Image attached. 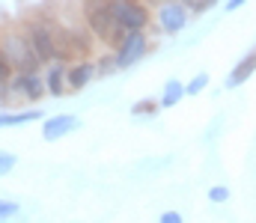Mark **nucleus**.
Here are the masks:
<instances>
[{"label": "nucleus", "mask_w": 256, "mask_h": 223, "mask_svg": "<svg viewBox=\"0 0 256 223\" xmlns=\"http://www.w3.org/2000/svg\"><path fill=\"white\" fill-rule=\"evenodd\" d=\"M80 18L98 42L116 45L122 39V30L116 27V15H114V0H80Z\"/></svg>", "instance_id": "f257e3e1"}, {"label": "nucleus", "mask_w": 256, "mask_h": 223, "mask_svg": "<svg viewBox=\"0 0 256 223\" xmlns=\"http://www.w3.org/2000/svg\"><path fill=\"white\" fill-rule=\"evenodd\" d=\"M0 54H3V60L9 63L12 72H39V69H42V63H39V57L33 54L30 42L24 39L21 27H18V30L6 27V30L0 33Z\"/></svg>", "instance_id": "f03ea898"}, {"label": "nucleus", "mask_w": 256, "mask_h": 223, "mask_svg": "<svg viewBox=\"0 0 256 223\" xmlns=\"http://www.w3.org/2000/svg\"><path fill=\"white\" fill-rule=\"evenodd\" d=\"M54 30H57V24H54V21H48V18H42V15L21 21V33H24V39L30 42V48H33V54L39 57V63H42V66L54 63V57H57Z\"/></svg>", "instance_id": "7ed1b4c3"}, {"label": "nucleus", "mask_w": 256, "mask_h": 223, "mask_svg": "<svg viewBox=\"0 0 256 223\" xmlns=\"http://www.w3.org/2000/svg\"><path fill=\"white\" fill-rule=\"evenodd\" d=\"M146 54H149V36H146V30L122 33V39L114 45V57H116L120 72H122V69H131V66H137Z\"/></svg>", "instance_id": "20e7f679"}, {"label": "nucleus", "mask_w": 256, "mask_h": 223, "mask_svg": "<svg viewBox=\"0 0 256 223\" xmlns=\"http://www.w3.org/2000/svg\"><path fill=\"white\" fill-rule=\"evenodd\" d=\"M114 15H116V27L122 33L146 30L152 24V12H149L146 0H114Z\"/></svg>", "instance_id": "39448f33"}, {"label": "nucleus", "mask_w": 256, "mask_h": 223, "mask_svg": "<svg viewBox=\"0 0 256 223\" xmlns=\"http://www.w3.org/2000/svg\"><path fill=\"white\" fill-rule=\"evenodd\" d=\"M191 21V12L185 9L182 0H161L155 6V24L164 36H179Z\"/></svg>", "instance_id": "423d86ee"}, {"label": "nucleus", "mask_w": 256, "mask_h": 223, "mask_svg": "<svg viewBox=\"0 0 256 223\" xmlns=\"http://www.w3.org/2000/svg\"><path fill=\"white\" fill-rule=\"evenodd\" d=\"M48 95L45 89V77L39 72H12L9 77V98H18V101H42Z\"/></svg>", "instance_id": "0eeeda50"}, {"label": "nucleus", "mask_w": 256, "mask_h": 223, "mask_svg": "<svg viewBox=\"0 0 256 223\" xmlns=\"http://www.w3.org/2000/svg\"><path fill=\"white\" fill-rule=\"evenodd\" d=\"M80 128V119L72 113H57V116H45L42 119V140L45 143H57L68 134H74Z\"/></svg>", "instance_id": "6e6552de"}, {"label": "nucleus", "mask_w": 256, "mask_h": 223, "mask_svg": "<svg viewBox=\"0 0 256 223\" xmlns=\"http://www.w3.org/2000/svg\"><path fill=\"white\" fill-rule=\"evenodd\" d=\"M96 77H98V74H96V60H92V57H80V60H74L72 66H66V86H68V92L86 89Z\"/></svg>", "instance_id": "1a4fd4ad"}, {"label": "nucleus", "mask_w": 256, "mask_h": 223, "mask_svg": "<svg viewBox=\"0 0 256 223\" xmlns=\"http://www.w3.org/2000/svg\"><path fill=\"white\" fill-rule=\"evenodd\" d=\"M66 30V39H68V48H72V54H74V60H80V57H90L92 54V48H96V36L86 30V24H68L63 27Z\"/></svg>", "instance_id": "9d476101"}, {"label": "nucleus", "mask_w": 256, "mask_h": 223, "mask_svg": "<svg viewBox=\"0 0 256 223\" xmlns=\"http://www.w3.org/2000/svg\"><path fill=\"white\" fill-rule=\"evenodd\" d=\"M254 72H256V51H250V54H244V57L230 69V74H226V89L244 86V83L254 77Z\"/></svg>", "instance_id": "9b49d317"}, {"label": "nucleus", "mask_w": 256, "mask_h": 223, "mask_svg": "<svg viewBox=\"0 0 256 223\" xmlns=\"http://www.w3.org/2000/svg\"><path fill=\"white\" fill-rule=\"evenodd\" d=\"M45 89H48L51 98H63L66 92H68V86H66V63H48Z\"/></svg>", "instance_id": "f8f14e48"}, {"label": "nucleus", "mask_w": 256, "mask_h": 223, "mask_svg": "<svg viewBox=\"0 0 256 223\" xmlns=\"http://www.w3.org/2000/svg\"><path fill=\"white\" fill-rule=\"evenodd\" d=\"M39 119H45L42 110H0V128H21Z\"/></svg>", "instance_id": "ddd939ff"}, {"label": "nucleus", "mask_w": 256, "mask_h": 223, "mask_svg": "<svg viewBox=\"0 0 256 223\" xmlns=\"http://www.w3.org/2000/svg\"><path fill=\"white\" fill-rule=\"evenodd\" d=\"M185 98V83L179 80V77H170L167 83H164V89H161V110H173L179 101Z\"/></svg>", "instance_id": "4468645a"}, {"label": "nucleus", "mask_w": 256, "mask_h": 223, "mask_svg": "<svg viewBox=\"0 0 256 223\" xmlns=\"http://www.w3.org/2000/svg\"><path fill=\"white\" fill-rule=\"evenodd\" d=\"M158 113H161V101L152 98V95L137 98V101L131 104V116H134V119H152V116H158Z\"/></svg>", "instance_id": "2eb2a0df"}, {"label": "nucleus", "mask_w": 256, "mask_h": 223, "mask_svg": "<svg viewBox=\"0 0 256 223\" xmlns=\"http://www.w3.org/2000/svg\"><path fill=\"white\" fill-rule=\"evenodd\" d=\"M116 72H120V66H116L114 51H110V54L96 57V74H98V77H110V74H116Z\"/></svg>", "instance_id": "dca6fc26"}, {"label": "nucleus", "mask_w": 256, "mask_h": 223, "mask_svg": "<svg viewBox=\"0 0 256 223\" xmlns=\"http://www.w3.org/2000/svg\"><path fill=\"white\" fill-rule=\"evenodd\" d=\"M208 72H200V74H194L191 80L185 83V95H200V92H206V86H208Z\"/></svg>", "instance_id": "f3484780"}, {"label": "nucleus", "mask_w": 256, "mask_h": 223, "mask_svg": "<svg viewBox=\"0 0 256 223\" xmlns=\"http://www.w3.org/2000/svg\"><path fill=\"white\" fill-rule=\"evenodd\" d=\"M185 3V9L191 12V15H206L208 9H214L220 0H182Z\"/></svg>", "instance_id": "a211bd4d"}, {"label": "nucleus", "mask_w": 256, "mask_h": 223, "mask_svg": "<svg viewBox=\"0 0 256 223\" xmlns=\"http://www.w3.org/2000/svg\"><path fill=\"white\" fill-rule=\"evenodd\" d=\"M18 215H21V206L15 200H0V223H9Z\"/></svg>", "instance_id": "6ab92c4d"}, {"label": "nucleus", "mask_w": 256, "mask_h": 223, "mask_svg": "<svg viewBox=\"0 0 256 223\" xmlns=\"http://www.w3.org/2000/svg\"><path fill=\"white\" fill-rule=\"evenodd\" d=\"M226 200H230V188L226 185H212L208 188V203L212 206H224Z\"/></svg>", "instance_id": "aec40b11"}, {"label": "nucleus", "mask_w": 256, "mask_h": 223, "mask_svg": "<svg viewBox=\"0 0 256 223\" xmlns=\"http://www.w3.org/2000/svg\"><path fill=\"white\" fill-rule=\"evenodd\" d=\"M15 167H18V155H12V152L0 149V179H3V176H9Z\"/></svg>", "instance_id": "412c9836"}, {"label": "nucleus", "mask_w": 256, "mask_h": 223, "mask_svg": "<svg viewBox=\"0 0 256 223\" xmlns=\"http://www.w3.org/2000/svg\"><path fill=\"white\" fill-rule=\"evenodd\" d=\"M158 223H185V218H182V212H164Z\"/></svg>", "instance_id": "4be33fe9"}, {"label": "nucleus", "mask_w": 256, "mask_h": 223, "mask_svg": "<svg viewBox=\"0 0 256 223\" xmlns=\"http://www.w3.org/2000/svg\"><path fill=\"white\" fill-rule=\"evenodd\" d=\"M9 101H12V98H9V80H3V77H0V107H3V104H9Z\"/></svg>", "instance_id": "5701e85b"}, {"label": "nucleus", "mask_w": 256, "mask_h": 223, "mask_svg": "<svg viewBox=\"0 0 256 223\" xmlns=\"http://www.w3.org/2000/svg\"><path fill=\"white\" fill-rule=\"evenodd\" d=\"M0 77H3V80H9V77H12V69H9V63L3 60V54H0Z\"/></svg>", "instance_id": "b1692460"}, {"label": "nucleus", "mask_w": 256, "mask_h": 223, "mask_svg": "<svg viewBox=\"0 0 256 223\" xmlns=\"http://www.w3.org/2000/svg\"><path fill=\"white\" fill-rule=\"evenodd\" d=\"M248 0H226V12H238Z\"/></svg>", "instance_id": "393cba45"}, {"label": "nucleus", "mask_w": 256, "mask_h": 223, "mask_svg": "<svg viewBox=\"0 0 256 223\" xmlns=\"http://www.w3.org/2000/svg\"><path fill=\"white\" fill-rule=\"evenodd\" d=\"M152 3H161V0H152Z\"/></svg>", "instance_id": "a878e982"}, {"label": "nucleus", "mask_w": 256, "mask_h": 223, "mask_svg": "<svg viewBox=\"0 0 256 223\" xmlns=\"http://www.w3.org/2000/svg\"><path fill=\"white\" fill-rule=\"evenodd\" d=\"M254 51H256V48H254Z\"/></svg>", "instance_id": "bb28decb"}]
</instances>
